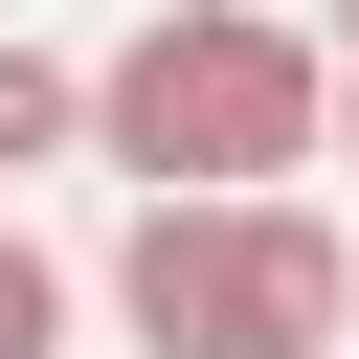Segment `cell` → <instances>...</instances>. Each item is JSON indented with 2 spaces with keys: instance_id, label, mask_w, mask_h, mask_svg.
<instances>
[{
  "instance_id": "obj_3",
  "label": "cell",
  "mask_w": 359,
  "mask_h": 359,
  "mask_svg": "<svg viewBox=\"0 0 359 359\" xmlns=\"http://www.w3.org/2000/svg\"><path fill=\"white\" fill-rule=\"evenodd\" d=\"M67 157H90V67L0 22V202H22V180H67Z\"/></svg>"
},
{
  "instance_id": "obj_2",
  "label": "cell",
  "mask_w": 359,
  "mask_h": 359,
  "mask_svg": "<svg viewBox=\"0 0 359 359\" xmlns=\"http://www.w3.org/2000/svg\"><path fill=\"white\" fill-rule=\"evenodd\" d=\"M112 337L135 359H337L359 337V247L314 202H135L112 224Z\"/></svg>"
},
{
  "instance_id": "obj_5",
  "label": "cell",
  "mask_w": 359,
  "mask_h": 359,
  "mask_svg": "<svg viewBox=\"0 0 359 359\" xmlns=\"http://www.w3.org/2000/svg\"><path fill=\"white\" fill-rule=\"evenodd\" d=\"M337 135H359V45H337Z\"/></svg>"
},
{
  "instance_id": "obj_6",
  "label": "cell",
  "mask_w": 359,
  "mask_h": 359,
  "mask_svg": "<svg viewBox=\"0 0 359 359\" xmlns=\"http://www.w3.org/2000/svg\"><path fill=\"white\" fill-rule=\"evenodd\" d=\"M337 45H359V0H337Z\"/></svg>"
},
{
  "instance_id": "obj_1",
  "label": "cell",
  "mask_w": 359,
  "mask_h": 359,
  "mask_svg": "<svg viewBox=\"0 0 359 359\" xmlns=\"http://www.w3.org/2000/svg\"><path fill=\"white\" fill-rule=\"evenodd\" d=\"M337 135V45L247 22V0H135V45L90 67V157L135 202H292Z\"/></svg>"
},
{
  "instance_id": "obj_4",
  "label": "cell",
  "mask_w": 359,
  "mask_h": 359,
  "mask_svg": "<svg viewBox=\"0 0 359 359\" xmlns=\"http://www.w3.org/2000/svg\"><path fill=\"white\" fill-rule=\"evenodd\" d=\"M67 314H90V292H67V247L0 202V359H67Z\"/></svg>"
}]
</instances>
